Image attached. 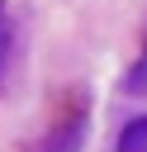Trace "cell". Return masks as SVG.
<instances>
[{"label":"cell","instance_id":"6da1fadb","mask_svg":"<svg viewBox=\"0 0 147 152\" xmlns=\"http://www.w3.org/2000/svg\"><path fill=\"white\" fill-rule=\"evenodd\" d=\"M81 142H85V119H71L57 138L43 142V152H81Z\"/></svg>","mask_w":147,"mask_h":152},{"label":"cell","instance_id":"7a4b0ae2","mask_svg":"<svg viewBox=\"0 0 147 152\" xmlns=\"http://www.w3.org/2000/svg\"><path fill=\"white\" fill-rule=\"evenodd\" d=\"M119 152H147V114L133 119V124L119 133Z\"/></svg>","mask_w":147,"mask_h":152},{"label":"cell","instance_id":"3957f363","mask_svg":"<svg viewBox=\"0 0 147 152\" xmlns=\"http://www.w3.org/2000/svg\"><path fill=\"white\" fill-rule=\"evenodd\" d=\"M123 90H128V95H147V57L123 76Z\"/></svg>","mask_w":147,"mask_h":152},{"label":"cell","instance_id":"277c9868","mask_svg":"<svg viewBox=\"0 0 147 152\" xmlns=\"http://www.w3.org/2000/svg\"><path fill=\"white\" fill-rule=\"evenodd\" d=\"M0 33H5V5H0Z\"/></svg>","mask_w":147,"mask_h":152}]
</instances>
